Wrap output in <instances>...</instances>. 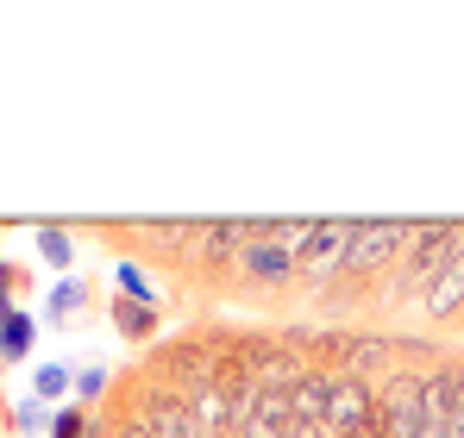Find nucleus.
<instances>
[{"label": "nucleus", "instance_id": "nucleus-1", "mask_svg": "<svg viewBox=\"0 0 464 438\" xmlns=\"http://www.w3.org/2000/svg\"><path fill=\"white\" fill-rule=\"evenodd\" d=\"M395 251H408V219H352L345 276H371V270H383Z\"/></svg>", "mask_w": 464, "mask_h": 438}, {"label": "nucleus", "instance_id": "nucleus-2", "mask_svg": "<svg viewBox=\"0 0 464 438\" xmlns=\"http://www.w3.org/2000/svg\"><path fill=\"white\" fill-rule=\"evenodd\" d=\"M314 351L333 357L339 376H358V382L395 364V338H383V332H333V338H314Z\"/></svg>", "mask_w": 464, "mask_h": 438}, {"label": "nucleus", "instance_id": "nucleus-3", "mask_svg": "<svg viewBox=\"0 0 464 438\" xmlns=\"http://www.w3.org/2000/svg\"><path fill=\"white\" fill-rule=\"evenodd\" d=\"M371 420H377V395H371V382H358V376H339V369H333L326 433H333V438H371Z\"/></svg>", "mask_w": 464, "mask_h": 438}, {"label": "nucleus", "instance_id": "nucleus-4", "mask_svg": "<svg viewBox=\"0 0 464 438\" xmlns=\"http://www.w3.org/2000/svg\"><path fill=\"white\" fill-rule=\"evenodd\" d=\"M345 244H352V219H314V232L295 251V270L314 276V282H333L345 276Z\"/></svg>", "mask_w": 464, "mask_h": 438}, {"label": "nucleus", "instance_id": "nucleus-5", "mask_svg": "<svg viewBox=\"0 0 464 438\" xmlns=\"http://www.w3.org/2000/svg\"><path fill=\"white\" fill-rule=\"evenodd\" d=\"M238 351H245V364H251V382L257 388H295L308 364H302V351L289 345V338H238Z\"/></svg>", "mask_w": 464, "mask_h": 438}, {"label": "nucleus", "instance_id": "nucleus-6", "mask_svg": "<svg viewBox=\"0 0 464 438\" xmlns=\"http://www.w3.org/2000/svg\"><path fill=\"white\" fill-rule=\"evenodd\" d=\"M151 438H208L195 426V407H188V395L182 388H151V401H145V414H139Z\"/></svg>", "mask_w": 464, "mask_h": 438}, {"label": "nucleus", "instance_id": "nucleus-7", "mask_svg": "<svg viewBox=\"0 0 464 438\" xmlns=\"http://www.w3.org/2000/svg\"><path fill=\"white\" fill-rule=\"evenodd\" d=\"M459 395H464V364H440L420 376V401H427V426H452L459 414Z\"/></svg>", "mask_w": 464, "mask_h": 438}, {"label": "nucleus", "instance_id": "nucleus-8", "mask_svg": "<svg viewBox=\"0 0 464 438\" xmlns=\"http://www.w3.org/2000/svg\"><path fill=\"white\" fill-rule=\"evenodd\" d=\"M245 244H251L245 219H201V232H195V251H201V263H208V270L232 263V257H238Z\"/></svg>", "mask_w": 464, "mask_h": 438}, {"label": "nucleus", "instance_id": "nucleus-9", "mask_svg": "<svg viewBox=\"0 0 464 438\" xmlns=\"http://www.w3.org/2000/svg\"><path fill=\"white\" fill-rule=\"evenodd\" d=\"M238 263H245V276H257V282H289V276H295V251L276 244V238H251V244L238 251Z\"/></svg>", "mask_w": 464, "mask_h": 438}, {"label": "nucleus", "instance_id": "nucleus-10", "mask_svg": "<svg viewBox=\"0 0 464 438\" xmlns=\"http://www.w3.org/2000/svg\"><path fill=\"white\" fill-rule=\"evenodd\" d=\"M295 420H308V426H326V395H333V369H308L295 388Z\"/></svg>", "mask_w": 464, "mask_h": 438}, {"label": "nucleus", "instance_id": "nucleus-11", "mask_svg": "<svg viewBox=\"0 0 464 438\" xmlns=\"http://www.w3.org/2000/svg\"><path fill=\"white\" fill-rule=\"evenodd\" d=\"M113 332L132 338V345H145V338L157 332V307H151V300H126V294H113Z\"/></svg>", "mask_w": 464, "mask_h": 438}, {"label": "nucleus", "instance_id": "nucleus-12", "mask_svg": "<svg viewBox=\"0 0 464 438\" xmlns=\"http://www.w3.org/2000/svg\"><path fill=\"white\" fill-rule=\"evenodd\" d=\"M251 420H264V426L289 433V426H295V395H289V388H257V407H251Z\"/></svg>", "mask_w": 464, "mask_h": 438}, {"label": "nucleus", "instance_id": "nucleus-13", "mask_svg": "<svg viewBox=\"0 0 464 438\" xmlns=\"http://www.w3.org/2000/svg\"><path fill=\"white\" fill-rule=\"evenodd\" d=\"M32 332H38V326H32V313H6V319H0V357H6V364H19V357L32 351Z\"/></svg>", "mask_w": 464, "mask_h": 438}, {"label": "nucleus", "instance_id": "nucleus-14", "mask_svg": "<svg viewBox=\"0 0 464 438\" xmlns=\"http://www.w3.org/2000/svg\"><path fill=\"white\" fill-rule=\"evenodd\" d=\"M82 300H88V289H82L76 276H63V282L51 289V307H44V319H70V313H76Z\"/></svg>", "mask_w": 464, "mask_h": 438}, {"label": "nucleus", "instance_id": "nucleus-15", "mask_svg": "<svg viewBox=\"0 0 464 438\" xmlns=\"http://www.w3.org/2000/svg\"><path fill=\"white\" fill-rule=\"evenodd\" d=\"M76 388V376L63 364H38V376H32V395H44V401H57V395H70Z\"/></svg>", "mask_w": 464, "mask_h": 438}, {"label": "nucleus", "instance_id": "nucleus-16", "mask_svg": "<svg viewBox=\"0 0 464 438\" xmlns=\"http://www.w3.org/2000/svg\"><path fill=\"white\" fill-rule=\"evenodd\" d=\"M38 251H44L57 270H70V257H76V244H70V232H63V225H38Z\"/></svg>", "mask_w": 464, "mask_h": 438}, {"label": "nucleus", "instance_id": "nucleus-17", "mask_svg": "<svg viewBox=\"0 0 464 438\" xmlns=\"http://www.w3.org/2000/svg\"><path fill=\"white\" fill-rule=\"evenodd\" d=\"M88 433H94V420H88L82 407H63V414L51 420V438H88Z\"/></svg>", "mask_w": 464, "mask_h": 438}, {"label": "nucleus", "instance_id": "nucleus-18", "mask_svg": "<svg viewBox=\"0 0 464 438\" xmlns=\"http://www.w3.org/2000/svg\"><path fill=\"white\" fill-rule=\"evenodd\" d=\"M120 294L126 300H151V282L139 276V263H120Z\"/></svg>", "mask_w": 464, "mask_h": 438}, {"label": "nucleus", "instance_id": "nucleus-19", "mask_svg": "<svg viewBox=\"0 0 464 438\" xmlns=\"http://www.w3.org/2000/svg\"><path fill=\"white\" fill-rule=\"evenodd\" d=\"M94 395H107V369H82L76 376V401H94Z\"/></svg>", "mask_w": 464, "mask_h": 438}, {"label": "nucleus", "instance_id": "nucleus-20", "mask_svg": "<svg viewBox=\"0 0 464 438\" xmlns=\"http://www.w3.org/2000/svg\"><path fill=\"white\" fill-rule=\"evenodd\" d=\"M44 426V407L38 401H19V433H38Z\"/></svg>", "mask_w": 464, "mask_h": 438}, {"label": "nucleus", "instance_id": "nucleus-21", "mask_svg": "<svg viewBox=\"0 0 464 438\" xmlns=\"http://www.w3.org/2000/svg\"><path fill=\"white\" fill-rule=\"evenodd\" d=\"M113 438H151V426H145V420H126V426H120Z\"/></svg>", "mask_w": 464, "mask_h": 438}, {"label": "nucleus", "instance_id": "nucleus-22", "mask_svg": "<svg viewBox=\"0 0 464 438\" xmlns=\"http://www.w3.org/2000/svg\"><path fill=\"white\" fill-rule=\"evenodd\" d=\"M414 438H446V426H420V433H414Z\"/></svg>", "mask_w": 464, "mask_h": 438}]
</instances>
